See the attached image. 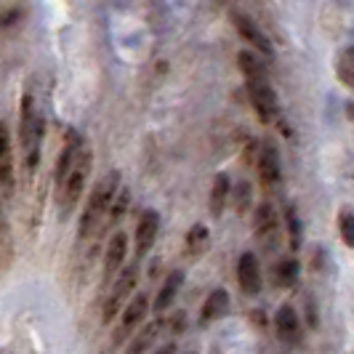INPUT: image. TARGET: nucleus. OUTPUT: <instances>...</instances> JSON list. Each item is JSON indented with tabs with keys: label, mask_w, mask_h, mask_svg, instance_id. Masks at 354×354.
<instances>
[{
	"label": "nucleus",
	"mask_w": 354,
	"mask_h": 354,
	"mask_svg": "<svg viewBox=\"0 0 354 354\" xmlns=\"http://www.w3.org/2000/svg\"><path fill=\"white\" fill-rule=\"evenodd\" d=\"M245 91H248V102L253 106V112L259 115V123L272 125L280 120V99L266 77L245 80Z\"/></svg>",
	"instance_id": "4"
},
{
	"label": "nucleus",
	"mask_w": 354,
	"mask_h": 354,
	"mask_svg": "<svg viewBox=\"0 0 354 354\" xmlns=\"http://www.w3.org/2000/svg\"><path fill=\"white\" fill-rule=\"evenodd\" d=\"M256 171L259 178L266 189H274L280 187L283 181V165H280V152H277V144L274 142H261L259 144V152H256Z\"/></svg>",
	"instance_id": "7"
},
{
	"label": "nucleus",
	"mask_w": 354,
	"mask_h": 354,
	"mask_svg": "<svg viewBox=\"0 0 354 354\" xmlns=\"http://www.w3.org/2000/svg\"><path fill=\"white\" fill-rule=\"evenodd\" d=\"M274 330H277V338L288 344V346H299L301 344V317L299 312L290 306V304H283L274 315Z\"/></svg>",
	"instance_id": "12"
},
{
	"label": "nucleus",
	"mask_w": 354,
	"mask_h": 354,
	"mask_svg": "<svg viewBox=\"0 0 354 354\" xmlns=\"http://www.w3.org/2000/svg\"><path fill=\"white\" fill-rule=\"evenodd\" d=\"M160 328H162V322H160V319H152V322L142 325V328L131 336L128 346H125V354H147L149 352V349H152V344L158 341Z\"/></svg>",
	"instance_id": "16"
},
{
	"label": "nucleus",
	"mask_w": 354,
	"mask_h": 354,
	"mask_svg": "<svg viewBox=\"0 0 354 354\" xmlns=\"http://www.w3.org/2000/svg\"><path fill=\"white\" fill-rule=\"evenodd\" d=\"M230 290L227 288H216L211 290V296L205 299L203 309H200V325H211L216 319H221L230 312Z\"/></svg>",
	"instance_id": "14"
},
{
	"label": "nucleus",
	"mask_w": 354,
	"mask_h": 354,
	"mask_svg": "<svg viewBox=\"0 0 354 354\" xmlns=\"http://www.w3.org/2000/svg\"><path fill=\"white\" fill-rule=\"evenodd\" d=\"M120 171H109L99 178V184L91 189L88 200H86V208L80 213V224H77V237L80 240H88L93 234H99V230L104 227L106 213L115 195L120 192Z\"/></svg>",
	"instance_id": "1"
},
{
	"label": "nucleus",
	"mask_w": 354,
	"mask_h": 354,
	"mask_svg": "<svg viewBox=\"0 0 354 354\" xmlns=\"http://www.w3.org/2000/svg\"><path fill=\"white\" fill-rule=\"evenodd\" d=\"M91 168H93V152H91V147L86 144V147L80 149L77 160H75V165H72L70 176L64 178V184H62V189H59V208H62V216H64V218L75 211V205L80 203V197L86 192Z\"/></svg>",
	"instance_id": "2"
},
{
	"label": "nucleus",
	"mask_w": 354,
	"mask_h": 354,
	"mask_svg": "<svg viewBox=\"0 0 354 354\" xmlns=\"http://www.w3.org/2000/svg\"><path fill=\"white\" fill-rule=\"evenodd\" d=\"M232 205H234V211L240 213V216H245L250 211V205H253V187H250V181H240L237 187H232Z\"/></svg>",
	"instance_id": "23"
},
{
	"label": "nucleus",
	"mask_w": 354,
	"mask_h": 354,
	"mask_svg": "<svg viewBox=\"0 0 354 354\" xmlns=\"http://www.w3.org/2000/svg\"><path fill=\"white\" fill-rule=\"evenodd\" d=\"M136 283H139V266L136 264H125L120 272H118V280L112 283V290H109V296H106L104 301V315H102V322L109 325L112 319L118 317L120 312L125 309V304L131 301V296H133V290H136Z\"/></svg>",
	"instance_id": "3"
},
{
	"label": "nucleus",
	"mask_w": 354,
	"mask_h": 354,
	"mask_svg": "<svg viewBox=\"0 0 354 354\" xmlns=\"http://www.w3.org/2000/svg\"><path fill=\"white\" fill-rule=\"evenodd\" d=\"M306 322L315 328L317 325V306H315V301H306Z\"/></svg>",
	"instance_id": "26"
},
{
	"label": "nucleus",
	"mask_w": 354,
	"mask_h": 354,
	"mask_svg": "<svg viewBox=\"0 0 354 354\" xmlns=\"http://www.w3.org/2000/svg\"><path fill=\"white\" fill-rule=\"evenodd\" d=\"M336 75L346 88L354 91V46L341 51V56H338V62H336Z\"/></svg>",
	"instance_id": "21"
},
{
	"label": "nucleus",
	"mask_w": 354,
	"mask_h": 354,
	"mask_svg": "<svg viewBox=\"0 0 354 354\" xmlns=\"http://www.w3.org/2000/svg\"><path fill=\"white\" fill-rule=\"evenodd\" d=\"M230 19H232V27L237 30V35L243 37L259 56H269V59L274 56V46H272L269 35L256 24V19H250L248 14H243V11H237V8L230 11Z\"/></svg>",
	"instance_id": "5"
},
{
	"label": "nucleus",
	"mask_w": 354,
	"mask_h": 354,
	"mask_svg": "<svg viewBox=\"0 0 354 354\" xmlns=\"http://www.w3.org/2000/svg\"><path fill=\"white\" fill-rule=\"evenodd\" d=\"M158 232H160V216L158 211H144L139 216V224H136V232H133V245H136V259L142 261L144 256L152 250L155 240H158Z\"/></svg>",
	"instance_id": "11"
},
{
	"label": "nucleus",
	"mask_w": 354,
	"mask_h": 354,
	"mask_svg": "<svg viewBox=\"0 0 354 354\" xmlns=\"http://www.w3.org/2000/svg\"><path fill=\"white\" fill-rule=\"evenodd\" d=\"M299 277H301V264L296 259H290V256H285V259H280L277 264L272 266V285H277L283 290L296 288Z\"/></svg>",
	"instance_id": "17"
},
{
	"label": "nucleus",
	"mask_w": 354,
	"mask_h": 354,
	"mask_svg": "<svg viewBox=\"0 0 354 354\" xmlns=\"http://www.w3.org/2000/svg\"><path fill=\"white\" fill-rule=\"evenodd\" d=\"M128 259V234L123 230L112 232L109 243H106V256H104V280H112L120 269L125 266Z\"/></svg>",
	"instance_id": "13"
},
{
	"label": "nucleus",
	"mask_w": 354,
	"mask_h": 354,
	"mask_svg": "<svg viewBox=\"0 0 354 354\" xmlns=\"http://www.w3.org/2000/svg\"><path fill=\"white\" fill-rule=\"evenodd\" d=\"M187 354H195V352H187Z\"/></svg>",
	"instance_id": "29"
},
{
	"label": "nucleus",
	"mask_w": 354,
	"mask_h": 354,
	"mask_svg": "<svg viewBox=\"0 0 354 354\" xmlns=\"http://www.w3.org/2000/svg\"><path fill=\"white\" fill-rule=\"evenodd\" d=\"M338 232H341V240L354 248V211L352 208H341L338 211Z\"/></svg>",
	"instance_id": "25"
},
{
	"label": "nucleus",
	"mask_w": 354,
	"mask_h": 354,
	"mask_svg": "<svg viewBox=\"0 0 354 354\" xmlns=\"http://www.w3.org/2000/svg\"><path fill=\"white\" fill-rule=\"evenodd\" d=\"M152 354H176V344H165V346H160V349H155Z\"/></svg>",
	"instance_id": "28"
},
{
	"label": "nucleus",
	"mask_w": 354,
	"mask_h": 354,
	"mask_svg": "<svg viewBox=\"0 0 354 354\" xmlns=\"http://www.w3.org/2000/svg\"><path fill=\"white\" fill-rule=\"evenodd\" d=\"M181 285H184V269H174V272L165 277V283H162V288L158 290V296H155V312H158V315L168 312V309L174 306Z\"/></svg>",
	"instance_id": "15"
},
{
	"label": "nucleus",
	"mask_w": 354,
	"mask_h": 354,
	"mask_svg": "<svg viewBox=\"0 0 354 354\" xmlns=\"http://www.w3.org/2000/svg\"><path fill=\"white\" fill-rule=\"evenodd\" d=\"M174 328H176V330L187 328V317H184V312H176V317H174Z\"/></svg>",
	"instance_id": "27"
},
{
	"label": "nucleus",
	"mask_w": 354,
	"mask_h": 354,
	"mask_svg": "<svg viewBox=\"0 0 354 354\" xmlns=\"http://www.w3.org/2000/svg\"><path fill=\"white\" fill-rule=\"evenodd\" d=\"M253 234L259 243H264L266 248L277 243L280 234V213L272 203H259L253 211Z\"/></svg>",
	"instance_id": "8"
},
{
	"label": "nucleus",
	"mask_w": 354,
	"mask_h": 354,
	"mask_svg": "<svg viewBox=\"0 0 354 354\" xmlns=\"http://www.w3.org/2000/svg\"><path fill=\"white\" fill-rule=\"evenodd\" d=\"M83 147H86L83 136H80L77 131H67V139H64V144H62V152H59L56 165H53V184H56V192L62 189L64 178L70 176L72 165H75V160H77V155H80Z\"/></svg>",
	"instance_id": "9"
},
{
	"label": "nucleus",
	"mask_w": 354,
	"mask_h": 354,
	"mask_svg": "<svg viewBox=\"0 0 354 354\" xmlns=\"http://www.w3.org/2000/svg\"><path fill=\"white\" fill-rule=\"evenodd\" d=\"M128 205H131V192H128V189L123 187V189L115 195L112 205H109V213H106V221H104L106 230H115V227L123 221V216H125V211H128Z\"/></svg>",
	"instance_id": "20"
},
{
	"label": "nucleus",
	"mask_w": 354,
	"mask_h": 354,
	"mask_svg": "<svg viewBox=\"0 0 354 354\" xmlns=\"http://www.w3.org/2000/svg\"><path fill=\"white\" fill-rule=\"evenodd\" d=\"M237 67L243 72L245 80H259V77H266V67L264 59L256 51H240L237 53Z\"/></svg>",
	"instance_id": "19"
},
{
	"label": "nucleus",
	"mask_w": 354,
	"mask_h": 354,
	"mask_svg": "<svg viewBox=\"0 0 354 354\" xmlns=\"http://www.w3.org/2000/svg\"><path fill=\"white\" fill-rule=\"evenodd\" d=\"M208 243H211V230L205 224H195L192 230L187 232V248L192 256H200L208 250Z\"/></svg>",
	"instance_id": "22"
},
{
	"label": "nucleus",
	"mask_w": 354,
	"mask_h": 354,
	"mask_svg": "<svg viewBox=\"0 0 354 354\" xmlns=\"http://www.w3.org/2000/svg\"><path fill=\"white\" fill-rule=\"evenodd\" d=\"M237 283L243 288L245 296H259L261 288H264V274H261V264H259V256L245 250L237 261Z\"/></svg>",
	"instance_id": "10"
},
{
	"label": "nucleus",
	"mask_w": 354,
	"mask_h": 354,
	"mask_svg": "<svg viewBox=\"0 0 354 354\" xmlns=\"http://www.w3.org/2000/svg\"><path fill=\"white\" fill-rule=\"evenodd\" d=\"M285 227H288V240H290V248L299 250L301 248V218L296 205H288L285 208Z\"/></svg>",
	"instance_id": "24"
},
{
	"label": "nucleus",
	"mask_w": 354,
	"mask_h": 354,
	"mask_svg": "<svg viewBox=\"0 0 354 354\" xmlns=\"http://www.w3.org/2000/svg\"><path fill=\"white\" fill-rule=\"evenodd\" d=\"M232 195V178L230 174H216L211 187V216L213 218H221L227 211V203Z\"/></svg>",
	"instance_id": "18"
},
{
	"label": "nucleus",
	"mask_w": 354,
	"mask_h": 354,
	"mask_svg": "<svg viewBox=\"0 0 354 354\" xmlns=\"http://www.w3.org/2000/svg\"><path fill=\"white\" fill-rule=\"evenodd\" d=\"M149 315V296L147 293H133L131 296V301L125 304V309L120 312V325H118V330H115V344H120L125 338H131L139 328H142V322L147 319Z\"/></svg>",
	"instance_id": "6"
}]
</instances>
